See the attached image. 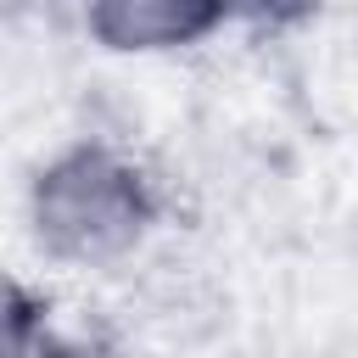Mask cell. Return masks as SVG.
<instances>
[{"mask_svg": "<svg viewBox=\"0 0 358 358\" xmlns=\"http://www.w3.org/2000/svg\"><path fill=\"white\" fill-rule=\"evenodd\" d=\"M39 241L62 257H112L145 224L140 179L106 151H73L39 179Z\"/></svg>", "mask_w": 358, "mask_h": 358, "instance_id": "1", "label": "cell"}, {"mask_svg": "<svg viewBox=\"0 0 358 358\" xmlns=\"http://www.w3.org/2000/svg\"><path fill=\"white\" fill-rule=\"evenodd\" d=\"M229 0H101L95 6V34L117 50H157V45H185L207 34Z\"/></svg>", "mask_w": 358, "mask_h": 358, "instance_id": "2", "label": "cell"}, {"mask_svg": "<svg viewBox=\"0 0 358 358\" xmlns=\"http://www.w3.org/2000/svg\"><path fill=\"white\" fill-rule=\"evenodd\" d=\"M28 341H34V302L0 280V358H28Z\"/></svg>", "mask_w": 358, "mask_h": 358, "instance_id": "3", "label": "cell"}]
</instances>
